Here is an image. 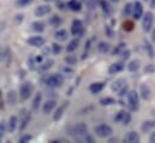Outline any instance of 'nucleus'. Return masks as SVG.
Here are the masks:
<instances>
[{"instance_id":"a19ab883","label":"nucleus","mask_w":155,"mask_h":143,"mask_svg":"<svg viewBox=\"0 0 155 143\" xmlns=\"http://www.w3.org/2000/svg\"><path fill=\"white\" fill-rule=\"evenodd\" d=\"M35 0H16V6L17 7H25L33 4Z\"/></svg>"},{"instance_id":"4d7b16f0","label":"nucleus","mask_w":155,"mask_h":143,"mask_svg":"<svg viewBox=\"0 0 155 143\" xmlns=\"http://www.w3.org/2000/svg\"><path fill=\"white\" fill-rule=\"evenodd\" d=\"M45 1H47V2H49V1H59V0H45Z\"/></svg>"},{"instance_id":"49530a36","label":"nucleus","mask_w":155,"mask_h":143,"mask_svg":"<svg viewBox=\"0 0 155 143\" xmlns=\"http://www.w3.org/2000/svg\"><path fill=\"white\" fill-rule=\"evenodd\" d=\"M127 91H129V85H125L123 89H120V90L117 93V95L120 96V98H123V96H125V95L127 94Z\"/></svg>"},{"instance_id":"6e6552de","label":"nucleus","mask_w":155,"mask_h":143,"mask_svg":"<svg viewBox=\"0 0 155 143\" xmlns=\"http://www.w3.org/2000/svg\"><path fill=\"white\" fill-rule=\"evenodd\" d=\"M71 34L76 37H81L84 34V25L82 23V21L79 19H74L72 24H71Z\"/></svg>"},{"instance_id":"c85d7f7f","label":"nucleus","mask_w":155,"mask_h":143,"mask_svg":"<svg viewBox=\"0 0 155 143\" xmlns=\"http://www.w3.org/2000/svg\"><path fill=\"white\" fill-rule=\"evenodd\" d=\"M68 37H69V33L65 29H58L54 33V38L58 41H66Z\"/></svg>"},{"instance_id":"39448f33","label":"nucleus","mask_w":155,"mask_h":143,"mask_svg":"<svg viewBox=\"0 0 155 143\" xmlns=\"http://www.w3.org/2000/svg\"><path fill=\"white\" fill-rule=\"evenodd\" d=\"M33 91H34L33 84L30 82H24L19 88V98H21V100H23V101L28 100L31 96Z\"/></svg>"},{"instance_id":"13d9d810","label":"nucleus","mask_w":155,"mask_h":143,"mask_svg":"<svg viewBox=\"0 0 155 143\" xmlns=\"http://www.w3.org/2000/svg\"><path fill=\"white\" fill-rule=\"evenodd\" d=\"M0 58H2V53H1V48H0Z\"/></svg>"},{"instance_id":"7c9ffc66","label":"nucleus","mask_w":155,"mask_h":143,"mask_svg":"<svg viewBox=\"0 0 155 143\" xmlns=\"http://www.w3.org/2000/svg\"><path fill=\"white\" fill-rule=\"evenodd\" d=\"M140 66H141V62L138 59H134L127 64V70L131 72H135L140 69Z\"/></svg>"},{"instance_id":"3c124183","label":"nucleus","mask_w":155,"mask_h":143,"mask_svg":"<svg viewBox=\"0 0 155 143\" xmlns=\"http://www.w3.org/2000/svg\"><path fill=\"white\" fill-rule=\"evenodd\" d=\"M149 142H150V143H155V131L150 134V136H149Z\"/></svg>"},{"instance_id":"6e6d98bb","label":"nucleus","mask_w":155,"mask_h":143,"mask_svg":"<svg viewBox=\"0 0 155 143\" xmlns=\"http://www.w3.org/2000/svg\"><path fill=\"white\" fill-rule=\"evenodd\" d=\"M110 1H112V2H119L120 0H110Z\"/></svg>"},{"instance_id":"0eeeda50","label":"nucleus","mask_w":155,"mask_h":143,"mask_svg":"<svg viewBox=\"0 0 155 143\" xmlns=\"http://www.w3.org/2000/svg\"><path fill=\"white\" fill-rule=\"evenodd\" d=\"M131 119H132L131 113H129L127 111H124V109L119 111L116 114V117H114V121H116V123H120V124H123V125L130 124V123H131Z\"/></svg>"},{"instance_id":"2f4dec72","label":"nucleus","mask_w":155,"mask_h":143,"mask_svg":"<svg viewBox=\"0 0 155 143\" xmlns=\"http://www.w3.org/2000/svg\"><path fill=\"white\" fill-rule=\"evenodd\" d=\"M99 104H100L101 106H104V107H106V106H112V105L116 104V100H114L113 98H111V96H106V98L100 99Z\"/></svg>"},{"instance_id":"423d86ee","label":"nucleus","mask_w":155,"mask_h":143,"mask_svg":"<svg viewBox=\"0 0 155 143\" xmlns=\"http://www.w3.org/2000/svg\"><path fill=\"white\" fill-rule=\"evenodd\" d=\"M154 25V15L148 11L142 16V28L146 33H149Z\"/></svg>"},{"instance_id":"79ce46f5","label":"nucleus","mask_w":155,"mask_h":143,"mask_svg":"<svg viewBox=\"0 0 155 143\" xmlns=\"http://www.w3.org/2000/svg\"><path fill=\"white\" fill-rule=\"evenodd\" d=\"M72 73H74V69H72V66H70V65H68V66H65V68H63L61 69V75L63 76H72Z\"/></svg>"},{"instance_id":"ddd939ff","label":"nucleus","mask_w":155,"mask_h":143,"mask_svg":"<svg viewBox=\"0 0 155 143\" xmlns=\"http://www.w3.org/2000/svg\"><path fill=\"white\" fill-rule=\"evenodd\" d=\"M52 11V7L49 5H40L35 10V16L36 17H45L47 15H49Z\"/></svg>"},{"instance_id":"f257e3e1","label":"nucleus","mask_w":155,"mask_h":143,"mask_svg":"<svg viewBox=\"0 0 155 143\" xmlns=\"http://www.w3.org/2000/svg\"><path fill=\"white\" fill-rule=\"evenodd\" d=\"M42 82L48 88H59L64 83V76L61 73H52L42 78Z\"/></svg>"},{"instance_id":"7ed1b4c3","label":"nucleus","mask_w":155,"mask_h":143,"mask_svg":"<svg viewBox=\"0 0 155 143\" xmlns=\"http://www.w3.org/2000/svg\"><path fill=\"white\" fill-rule=\"evenodd\" d=\"M94 132L100 138H108L113 134V129L108 124H100L94 128Z\"/></svg>"},{"instance_id":"052dcab7","label":"nucleus","mask_w":155,"mask_h":143,"mask_svg":"<svg viewBox=\"0 0 155 143\" xmlns=\"http://www.w3.org/2000/svg\"><path fill=\"white\" fill-rule=\"evenodd\" d=\"M146 1H148V0H146Z\"/></svg>"},{"instance_id":"cd10ccee","label":"nucleus","mask_w":155,"mask_h":143,"mask_svg":"<svg viewBox=\"0 0 155 143\" xmlns=\"http://www.w3.org/2000/svg\"><path fill=\"white\" fill-rule=\"evenodd\" d=\"M143 48H144V52L148 54L149 58H154L155 57L154 48H153L152 43H150L148 40H144V42H143Z\"/></svg>"},{"instance_id":"6ab92c4d","label":"nucleus","mask_w":155,"mask_h":143,"mask_svg":"<svg viewBox=\"0 0 155 143\" xmlns=\"http://www.w3.org/2000/svg\"><path fill=\"white\" fill-rule=\"evenodd\" d=\"M55 105H57V102H55L54 99L47 100V101L43 104V107H42L43 113H45V114H49V113H52V111L55 108Z\"/></svg>"},{"instance_id":"a878e982","label":"nucleus","mask_w":155,"mask_h":143,"mask_svg":"<svg viewBox=\"0 0 155 143\" xmlns=\"http://www.w3.org/2000/svg\"><path fill=\"white\" fill-rule=\"evenodd\" d=\"M48 23H49V25H52V27H54V28H58V27L61 25L63 19H61V17L58 16V15H52V16L49 17V19H48Z\"/></svg>"},{"instance_id":"412c9836","label":"nucleus","mask_w":155,"mask_h":143,"mask_svg":"<svg viewBox=\"0 0 155 143\" xmlns=\"http://www.w3.org/2000/svg\"><path fill=\"white\" fill-rule=\"evenodd\" d=\"M68 106H69V102H63L59 107L57 108V111H55V113H54V115H53V120H59L61 117H63V114H64V112H65V109L68 108Z\"/></svg>"},{"instance_id":"c9c22d12","label":"nucleus","mask_w":155,"mask_h":143,"mask_svg":"<svg viewBox=\"0 0 155 143\" xmlns=\"http://www.w3.org/2000/svg\"><path fill=\"white\" fill-rule=\"evenodd\" d=\"M16 101H17V93L15 90H10L7 93V102L10 105H15Z\"/></svg>"},{"instance_id":"9b49d317","label":"nucleus","mask_w":155,"mask_h":143,"mask_svg":"<svg viewBox=\"0 0 155 143\" xmlns=\"http://www.w3.org/2000/svg\"><path fill=\"white\" fill-rule=\"evenodd\" d=\"M42 62H43V55L42 54H40V55H31L28 59V65L30 66V69L35 70V69H38L39 64L42 63Z\"/></svg>"},{"instance_id":"c756f323","label":"nucleus","mask_w":155,"mask_h":143,"mask_svg":"<svg viewBox=\"0 0 155 143\" xmlns=\"http://www.w3.org/2000/svg\"><path fill=\"white\" fill-rule=\"evenodd\" d=\"M31 29H33L34 32H36V33H42V32L46 29V27H45V23H43V22H41V21H35V22L31 23Z\"/></svg>"},{"instance_id":"4c0bfd02","label":"nucleus","mask_w":155,"mask_h":143,"mask_svg":"<svg viewBox=\"0 0 155 143\" xmlns=\"http://www.w3.org/2000/svg\"><path fill=\"white\" fill-rule=\"evenodd\" d=\"M153 126H154V121L146 120V121H143V124H142V131H143V132H148V131H150V130L153 129Z\"/></svg>"},{"instance_id":"5701e85b","label":"nucleus","mask_w":155,"mask_h":143,"mask_svg":"<svg viewBox=\"0 0 155 143\" xmlns=\"http://www.w3.org/2000/svg\"><path fill=\"white\" fill-rule=\"evenodd\" d=\"M53 64H54V60L53 59H47L46 62H42V63H40L39 66H38V70L40 72H46L48 71L52 66H53Z\"/></svg>"},{"instance_id":"8fccbe9b","label":"nucleus","mask_w":155,"mask_h":143,"mask_svg":"<svg viewBox=\"0 0 155 143\" xmlns=\"http://www.w3.org/2000/svg\"><path fill=\"white\" fill-rule=\"evenodd\" d=\"M144 71L147 72V73H153L155 71V66L153 64H148L146 68H144Z\"/></svg>"},{"instance_id":"aec40b11","label":"nucleus","mask_w":155,"mask_h":143,"mask_svg":"<svg viewBox=\"0 0 155 143\" xmlns=\"http://www.w3.org/2000/svg\"><path fill=\"white\" fill-rule=\"evenodd\" d=\"M6 124H7V131L8 132H15L16 129L18 128V118L16 115H12Z\"/></svg>"},{"instance_id":"c03bdc74","label":"nucleus","mask_w":155,"mask_h":143,"mask_svg":"<svg viewBox=\"0 0 155 143\" xmlns=\"http://www.w3.org/2000/svg\"><path fill=\"white\" fill-rule=\"evenodd\" d=\"M6 131H7V124L2 120V121H0V141L2 140V137H4Z\"/></svg>"},{"instance_id":"5fc2aeb1","label":"nucleus","mask_w":155,"mask_h":143,"mask_svg":"<svg viewBox=\"0 0 155 143\" xmlns=\"http://www.w3.org/2000/svg\"><path fill=\"white\" fill-rule=\"evenodd\" d=\"M152 40H154L155 41V29L153 30V33H152Z\"/></svg>"},{"instance_id":"393cba45","label":"nucleus","mask_w":155,"mask_h":143,"mask_svg":"<svg viewBox=\"0 0 155 143\" xmlns=\"http://www.w3.org/2000/svg\"><path fill=\"white\" fill-rule=\"evenodd\" d=\"M29 121H30V113H27L25 111H23L22 119L19 120V130H24Z\"/></svg>"},{"instance_id":"b1692460","label":"nucleus","mask_w":155,"mask_h":143,"mask_svg":"<svg viewBox=\"0 0 155 143\" xmlns=\"http://www.w3.org/2000/svg\"><path fill=\"white\" fill-rule=\"evenodd\" d=\"M96 48H97V52H99V53L106 54V53H108V52L111 51V45H110L108 42H106V41H100V42L97 43Z\"/></svg>"},{"instance_id":"f704fd0d","label":"nucleus","mask_w":155,"mask_h":143,"mask_svg":"<svg viewBox=\"0 0 155 143\" xmlns=\"http://www.w3.org/2000/svg\"><path fill=\"white\" fill-rule=\"evenodd\" d=\"M125 48H126V45L124 42H119L116 47L112 49V55H119Z\"/></svg>"},{"instance_id":"f3484780","label":"nucleus","mask_w":155,"mask_h":143,"mask_svg":"<svg viewBox=\"0 0 155 143\" xmlns=\"http://www.w3.org/2000/svg\"><path fill=\"white\" fill-rule=\"evenodd\" d=\"M99 5H100L102 12H104L106 16H111V15H112L113 8H112L111 4H110L107 0H99Z\"/></svg>"},{"instance_id":"37998d69","label":"nucleus","mask_w":155,"mask_h":143,"mask_svg":"<svg viewBox=\"0 0 155 143\" xmlns=\"http://www.w3.org/2000/svg\"><path fill=\"white\" fill-rule=\"evenodd\" d=\"M130 55H131L130 49H126V48H125V49H124V51H123L118 57H120V59H121L123 62H125V60H127V59L130 58Z\"/></svg>"},{"instance_id":"603ef678","label":"nucleus","mask_w":155,"mask_h":143,"mask_svg":"<svg viewBox=\"0 0 155 143\" xmlns=\"http://www.w3.org/2000/svg\"><path fill=\"white\" fill-rule=\"evenodd\" d=\"M65 6H66V4H64V2H59V4H58V8L61 10V11L65 10Z\"/></svg>"},{"instance_id":"72a5a7b5","label":"nucleus","mask_w":155,"mask_h":143,"mask_svg":"<svg viewBox=\"0 0 155 143\" xmlns=\"http://www.w3.org/2000/svg\"><path fill=\"white\" fill-rule=\"evenodd\" d=\"M41 101H42V94H41V93H38V94L35 95L34 100H33V104H31V107H33L34 111H38V109H39Z\"/></svg>"},{"instance_id":"1a4fd4ad","label":"nucleus","mask_w":155,"mask_h":143,"mask_svg":"<svg viewBox=\"0 0 155 143\" xmlns=\"http://www.w3.org/2000/svg\"><path fill=\"white\" fill-rule=\"evenodd\" d=\"M143 16V6L140 1H135L132 4V17L135 19H141Z\"/></svg>"},{"instance_id":"864d4df0","label":"nucleus","mask_w":155,"mask_h":143,"mask_svg":"<svg viewBox=\"0 0 155 143\" xmlns=\"http://www.w3.org/2000/svg\"><path fill=\"white\" fill-rule=\"evenodd\" d=\"M149 5L150 7H155V0H149Z\"/></svg>"},{"instance_id":"dca6fc26","label":"nucleus","mask_w":155,"mask_h":143,"mask_svg":"<svg viewBox=\"0 0 155 143\" xmlns=\"http://www.w3.org/2000/svg\"><path fill=\"white\" fill-rule=\"evenodd\" d=\"M66 7L72 12H79L82 10V2L79 0H69L66 2Z\"/></svg>"},{"instance_id":"f03ea898","label":"nucleus","mask_w":155,"mask_h":143,"mask_svg":"<svg viewBox=\"0 0 155 143\" xmlns=\"http://www.w3.org/2000/svg\"><path fill=\"white\" fill-rule=\"evenodd\" d=\"M85 134H88V126L84 123H77L71 129V136L77 142H81V140L83 138V136Z\"/></svg>"},{"instance_id":"58836bf2","label":"nucleus","mask_w":155,"mask_h":143,"mask_svg":"<svg viewBox=\"0 0 155 143\" xmlns=\"http://www.w3.org/2000/svg\"><path fill=\"white\" fill-rule=\"evenodd\" d=\"M123 15H124V17H129V16L132 15V4H131V2H127V4L124 6V8H123Z\"/></svg>"},{"instance_id":"de8ad7c7","label":"nucleus","mask_w":155,"mask_h":143,"mask_svg":"<svg viewBox=\"0 0 155 143\" xmlns=\"http://www.w3.org/2000/svg\"><path fill=\"white\" fill-rule=\"evenodd\" d=\"M31 140H33V136H31V135H23V136L19 138V142L27 143V142H29V141H31Z\"/></svg>"},{"instance_id":"2eb2a0df","label":"nucleus","mask_w":155,"mask_h":143,"mask_svg":"<svg viewBox=\"0 0 155 143\" xmlns=\"http://www.w3.org/2000/svg\"><path fill=\"white\" fill-rule=\"evenodd\" d=\"M27 42L33 47H42L46 41H45V38L42 36H31V37L28 38Z\"/></svg>"},{"instance_id":"bb28decb","label":"nucleus","mask_w":155,"mask_h":143,"mask_svg":"<svg viewBox=\"0 0 155 143\" xmlns=\"http://www.w3.org/2000/svg\"><path fill=\"white\" fill-rule=\"evenodd\" d=\"M79 43H81V42H79V37H76V38L71 40V41L69 42V45L66 46V52H68V53L75 52L78 47H79Z\"/></svg>"},{"instance_id":"09e8293b","label":"nucleus","mask_w":155,"mask_h":143,"mask_svg":"<svg viewBox=\"0 0 155 143\" xmlns=\"http://www.w3.org/2000/svg\"><path fill=\"white\" fill-rule=\"evenodd\" d=\"M132 28H134V24H132V22H130V21H126V22H124V29H125L126 32H130V30H132Z\"/></svg>"},{"instance_id":"473e14b6","label":"nucleus","mask_w":155,"mask_h":143,"mask_svg":"<svg viewBox=\"0 0 155 143\" xmlns=\"http://www.w3.org/2000/svg\"><path fill=\"white\" fill-rule=\"evenodd\" d=\"M83 4H84V6L87 7V10L93 11V10L96 8V6H97V4H99V0H83Z\"/></svg>"},{"instance_id":"f8f14e48","label":"nucleus","mask_w":155,"mask_h":143,"mask_svg":"<svg viewBox=\"0 0 155 143\" xmlns=\"http://www.w3.org/2000/svg\"><path fill=\"white\" fill-rule=\"evenodd\" d=\"M140 94H141V98L143 100H149L150 96H152V89H150V87L147 83L141 84V87H140Z\"/></svg>"},{"instance_id":"a211bd4d","label":"nucleus","mask_w":155,"mask_h":143,"mask_svg":"<svg viewBox=\"0 0 155 143\" xmlns=\"http://www.w3.org/2000/svg\"><path fill=\"white\" fill-rule=\"evenodd\" d=\"M105 88V83L104 82H94L89 85V91L91 94H99L102 91V89Z\"/></svg>"},{"instance_id":"9d476101","label":"nucleus","mask_w":155,"mask_h":143,"mask_svg":"<svg viewBox=\"0 0 155 143\" xmlns=\"http://www.w3.org/2000/svg\"><path fill=\"white\" fill-rule=\"evenodd\" d=\"M124 69H125V63H124L123 60L116 62V63H113L112 65H110V68H108V73H110V75H117V73L123 71Z\"/></svg>"},{"instance_id":"4be33fe9","label":"nucleus","mask_w":155,"mask_h":143,"mask_svg":"<svg viewBox=\"0 0 155 143\" xmlns=\"http://www.w3.org/2000/svg\"><path fill=\"white\" fill-rule=\"evenodd\" d=\"M125 85H127V82L124 79V78H119V79H117L114 81L113 83H112V90L114 91V93H118L120 89H123Z\"/></svg>"},{"instance_id":"bf43d9fd","label":"nucleus","mask_w":155,"mask_h":143,"mask_svg":"<svg viewBox=\"0 0 155 143\" xmlns=\"http://www.w3.org/2000/svg\"><path fill=\"white\" fill-rule=\"evenodd\" d=\"M154 126H155V120H154Z\"/></svg>"},{"instance_id":"e433bc0d","label":"nucleus","mask_w":155,"mask_h":143,"mask_svg":"<svg viewBox=\"0 0 155 143\" xmlns=\"http://www.w3.org/2000/svg\"><path fill=\"white\" fill-rule=\"evenodd\" d=\"M65 62H66V64H68V65L74 66V65H76V64H77L78 58L75 55V54H69L68 57H65Z\"/></svg>"},{"instance_id":"a18cd8bd","label":"nucleus","mask_w":155,"mask_h":143,"mask_svg":"<svg viewBox=\"0 0 155 143\" xmlns=\"http://www.w3.org/2000/svg\"><path fill=\"white\" fill-rule=\"evenodd\" d=\"M105 34H106V36H108L110 38H112V37L114 36L113 29H112V27H111V25H106V27H105Z\"/></svg>"},{"instance_id":"ea45409f","label":"nucleus","mask_w":155,"mask_h":143,"mask_svg":"<svg viewBox=\"0 0 155 143\" xmlns=\"http://www.w3.org/2000/svg\"><path fill=\"white\" fill-rule=\"evenodd\" d=\"M61 51H63V46H61L60 43L54 42V43L52 45V53H53V54L58 55V54H60V53H61Z\"/></svg>"},{"instance_id":"4468645a","label":"nucleus","mask_w":155,"mask_h":143,"mask_svg":"<svg viewBox=\"0 0 155 143\" xmlns=\"http://www.w3.org/2000/svg\"><path fill=\"white\" fill-rule=\"evenodd\" d=\"M140 140H141V137L136 131H129L124 136V142L125 143H138Z\"/></svg>"},{"instance_id":"20e7f679","label":"nucleus","mask_w":155,"mask_h":143,"mask_svg":"<svg viewBox=\"0 0 155 143\" xmlns=\"http://www.w3.org/2000/svg\"><path fill=\"white\" fill-rule=\"evenodd\" d=\"M127 105L131 111H137L140 108V95L135 90H129L127 94Z\"/></svg>"}]
</instances>
